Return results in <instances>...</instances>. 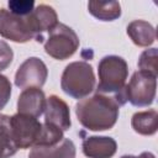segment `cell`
I'll return each mask as SVG.
<instances>
[{
    "instance_id": "obj_13",
    "label": "cell",
    "mask_w": 158,
    "mask_h": 158,
    "mask_svg": "<svg viewBox=\"0 0 158 158\" xmlns=\"http://www.w3.org/2000/svg\"><path fill=\"white\" fill-rule=\"evenodd\" d=\"M28 158H75V146L69 138H63L54 146H35Z\"/></svg>"
},
{
    "instance_id": "obj_14",
    "label": "cell",
    "mask_w": 158,
    "mask_h": 158,
    "mask_svg": "<svg viewBox=\"0 0 158 158\" xmlns=\"http://www.w3.org/2000/svg\"><path fill=\"white\" fill-rule=\"evenodd\" d=\"M127 35L138 47H148L156 41L154 27L144 20H135L127 26Z\"/></svg>"
},
{
    "instance_id": "obj_21",
    "label": "cell",
    "mask_w": 158,
    "mask_h": 158,
    "mask_svg": "<svg viewBox=\"0 0 158 158\" xmlns=\"http://www.w3.org/2000/svg\"><path fill=\"white\" fill-rule=\"evenodd\" d=\"M12 58H14V52L11 47L6 42L0 41V72L6 69L11 64Z\"/></svg>"
},
{
    "instance_id": "obj_3",
    "label": "cell",
    "mask_w": 158,
    "mask_h": 158,
    "mask_svg": "<svg viewBox=\"0 0 158 158\" xmlns=\"http://www.w3.org/2000/svg\"><path fill=\"white\" fill-rule=\"evenodd\" d=\"M94 86L95 75L93 67L88 62H72L64 68L60 88L67 95L74 99H84L94 90Z\"/></svg>"
},
{
    "instance_id": "obj_18",
    "label": "cell",
    "mask_w": 158,
    "mask_h": 158,
    "mask_svg": "<svg viewBox=\"0 0 158 158\" xmlns=\"http://www.w3.org/2000/svg\"><path fill=\"white\" fill-rule=\"evenodd\" d=\"M64 138L63 131L52 123H42V128L36 146H54Z\"/></svg>"
},
{
    "instance_id": "obj_15",
    "label": "cell",
    "mask_w": 158,
    "mask_h": 158,
    "mask_svg": "<svg viewBox=\"0 0 158 158\" xmlns=\"http://www.w3.org/2000/svg\"><path fill=\"white\" fill-rule=\"evenodd\" d=\"M131 125L135 132L139 135H143V136L154 135L158 128V112L156 110L136 112L132 116Z\"/></svg>"
},
{
    "instance_id": "obj_22",
    "label": "cell",
    "mask_w": 158,
    "mask_h": 158,
    "mask_svg": "<svg viewBox=\"0 0 158 158\" xmlns=\"http://www.w3.org/2000/svg\"><path fill=\"white\" fill-rule=\"evenodd\" d=\"M11 96V83L7 77L0 74V110L5 107Z\"/></svg>"
},
{
    "instance_id": "obj_17",
    "label": "cell",
    "mask_w": 158,
    "mask_h": 158,
    "mask_svg": "<svg viewBox=\"0 0 158 158\" xmlns=\"http://www.w3.org/2000/svg\"><path fill=\"white\" fill-rule=\"evenodd\" d=\"M12 138L10 116L0 114V158H9L17 152Z\"/></svg>"
},
{
    "instance_id": "obj_19",
    "label": "cell",
    "mask_w": 158,
    "mask_h": 158,
    "mask_svg": "<svg viewBox=\"0 0 158 158\" xmlns=\"http://www.w3.org/2000/svg\"><path fill=\"white\" fill-rule=\"evenodd\" d=\"M138 68L142 72L149 73L154 77L158 74V52L157 48H149L141 53L138 59Z\"/></svg>"
},
{
    "instance_id": "obj_7",
    "label": "cell",
    "mask_w": 158,
    "mask_h": 158,
    "mask_svg": "<svg viewBox=\"0 0 158 158\" xmlns=\"http://www.w3.org/2000/svg\"><path fill=\"white\" fill-rule=\"evenodd\" d=\"M10 125L12 138L17 148L26 149L36 146L42 128V123L36 117L17 112L10 117Z\"/></svg>"
},
{
    "instance_id": "obj_20",
    "label": "cell",
    "mask_w": 158,
    "mask_h": 158,
    "mask_svg": "<svg viewBox=\"0 0 158 158\" xmlns=\"http://www.w3.org/2000/svg\"><path fill=\"white\" fill-rule=\"evenodd\" d=\"M9 11L17 16H27L35 9L33 0H10L7 2Z\"/></svg>"
},
{
    "instance_id": "obj_12",
    "label": "cell",
    "mask_w": 158,
    "mask_h": 158,
    "mask_svg": "<svg viewBox=\"0 0 158 158\" xmlns=\"http://www.w3.org/2000/svg\"><path fill=\"white\" fill-rule=\"evenodd\" d=\"M117 149L114 138L106 136H91L83 141V152L89 158H111Z\"/></svg>"
},
{
    "instance_id": "obj_23",
    "label": "cell",
    "mask_w": 158,
    "mask_h": 158,
    "mask_svg": "<svg viewBox=\"0 0 158 158\" xmlns=\"http://www.w3.org/2000/svg\"><path fill=\"white\" fill-rule=\"evenodd\" d=\"M121 158H156V156L151 152H142L139 156H130V154H126V156H122Z\"/></svg>"
},
{
    "instance_id": "obj_9",
    "label": "cell",
    "mask_w": 158,
    "mask_h": 158,
    "mask_svg": "<svg viewBox=\"0 0 158 158\" xmlns=\"http://www.w3.org/2000/svg\"><path fill=\"white\" fill-rule=\"evenodd\" d=\"M44 122L57 126L63 132L70 128L72 121H70L69 106L62 98L57 95H51L49 98L46 99Z\"/></svg>"
},
{
    "instance_id": "obj_8",
    "label": "cell",
    "mask_w": 158,
    "mask_h": 158,
    "mask_svg": "<svg viewBox=\"0 0 158 158\" xmlns=\"http://www.w3.org/2000/svg\"><path fill=\"white\" fill-rule=\"evenodd\" d=\"M48 75L44 62L37 57L27 58L15 74V85L22 89L27 88H42Z\"/></svg>"
},
{
    "instance_id": "obj_1",
    "label": "cell",
    "mask_w": 158,
    "mask_h": 158,
    "mask_svg": "<svg viewBox=\"0 0 158 158\" xmlns=\"http://www.w3.org/2000/svg\"><path fill=\"white\" fill-rule=\"evenodd\" d=\"M120 105L112 95L94 94L75 105V115L83 127L90 131H105L115 126Z\"/></svg>"
},
{
    "instance_id": "obj_10",
    "label": "cell",
    "mask_w": 158,
    "mask_h": 158,
    "mask_svg": "<svg viewBox=\"0 0 158 158\" xmlns=\"http://www.w3.org/2000/svg\"><path fill=\"white\" fill-rule=\"evenodd\" d=\"M46 96L40 88L25 89L17 99V112L32 117H40L44 112Z\"/></svg>"
},
{
    "instance_id": "obj_2",
    "label": "cell",
    "mask_w": 158,
    "mask_h": 158,
    "mask_svg": "<svg viewBox=\"0 0 158 158\" xmlns=\"http://www.w3.org/2000/svg\"><path fill=\"white\" fill-rule=\"evenodd\" d=\"M98 93L112 95L121 106V94L126 85L128 65L122 57L106 56L99 62Z\"/></svg>"
},
{
    "instance_id": "obj_16",
    "label": "cell",
    "mask_w": 158,
    "mask_h": 158,
    "mask_svg": "<svg viewBox=\"0 0 158 158\" xmlns=\"http://www.w3.org/2000/svg\"><path fill=\"white\" fill-rule=\"evenodd\" d=\"M89 12L100 21H114L121 16V5L117 1H95L88 2Z\"/></svg>"
},
{
    "instance_id": "obj_5",
    "label": "cell",
    "mask_w": 158,
    "mask_h": 158,
    "mask_svg": "<svg viewBox=\"0 0 158 158\" xmlns=\"http://www.w3.org/2000/svg\"><path fill=\"white\" fill-rule=\"evenodd\" d=\"M157 89V77L137 70L133 73L128 84L125 85L122 90V96L125 101H130L133 106H149L156 98Z\"/></svg>"
},
{
    "instance_id": "obj_11",
    "label": "cell",
    "mask_w": 158,
    "mask_h": 158,
    "mask_svg": "<svg viewBox=\"0 0 158 158\" xmlns=\"http://www.w3.org/2000/svg\"><path fill=\"white\" fill-rule=\"evenodd\" d=\"M32 28L36 35V41L42 42L44 31H51L58 23V16L54 9L46 4H40L33 9V11L28 15Z\"/></svg>"
},
{
    "instance_id": "obj_4",
    "label": "cell",
    "mask_w": 158,
    "mask_h": 158,
    "mask_svg": "<svg viewBox=\"0 0 158 158\" xmlns=\"http://www.w3.org/2000/svg\"><path fill=\"white\" fill-rule=\"evenodd\" d=\"M79 47V37L69 26L58 22L44 42V51L54 59L64 60L72 57Z\"/></svg>"
},
{
    "instance_id": "obj_6",
    "label": "cell",
    "mask_w": 158,
    "mask_h": 158,
    "mask_svg": "<svg viewBox=\"0 0 158 158\" xmlns=\"http://www.w3.org/2000/svg\"><path fill=\"white\" fill-rule=\"evenodd\" d=\"M0 36L16 43L36 38L28 15L17 16L6 9H0Z\"/></svg>"
}]
</instances>
